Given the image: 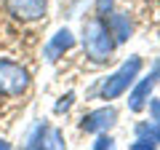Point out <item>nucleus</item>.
Here are the masks:
<instances>
[{
  "label": "nucleus",
  "mask_w": 160,
  "mask_h": 150,
  "mask_svg": "<svg viewBox=\"0 0 160 150\" xmlns=\"http://www.w3.org/2000/svg\"><path fill=\"white\" fill-rule=\"evenodd\" d=\"M139 70H142V59H139V56H131L126 64H123V67L118 70V72H112L107 81H104V86H102V97H104V99H118L120 94H126L128 86L136 81Z\"/></svg>",
  "instance_id": "obj_2"
},
{
  "label": "nucleus",
  "mask_w": 160,
  "mask_h": 150,
  "mask_svg": "<svg viewBox=\"0 0 160 150\" xmlns=\"http://www.w3.org/2000/svg\"><path fill=\"white\" fill-rule=\"evenodd\" d=\"M29 88V72L16 62L0 59V97H19Z\"/></svg>",
  "instance_id": "obj_3"
},
{
  "label": "nucleus",
  "mask_w": 160,
  "mask_h": 150,
  "mask_svg": "<svg viewBox=\"0 0 160 150\" xmlns=\"http://www.w3.org/2000/svg\"><path fill=\"white\" fill-rule=\"evenodd\" d=\"M83 48L93 62H107L115 51V38L104 19H91L83 29Z\"/></svg>",
  "instance_id": "obj_1"
},
{
  "label": "nucleus",
  "mask_w": 160,
  "mask_h": 150,
  "mask_svg": "<svg viewBox=\"0 0 160 150\" xmlns=\"http://www.w3.org/2000/svg\"><path fill=\"white\" fill-rule=\"evenodd\" d=\"M112 11V0H99V13H109Z\"/></svg>",
  "instance_id": "obj_13"
},
{
  "label": "nucleus",
  "mask_w": 160,
  "mask_h": 150,
  "mask_svg": "<svg viewBox=\"0 0 160 150\" xmlns=\"http://www.w3.org/2000/svg\"><path fill=\"white\" fill-rule=\"evenodd\" d=\"M46 134H48V126L46 123H38L35 131H32V137H29V142H27V147H43V145H46Z\"/></svg>",
  "instance_id": "obj_10"
},
{
  "label": "nucleus",
  "mask_w": 160,
  "mask_h": 150,
  "mask_svg": "<svg viewBox=\"0 0 160 150\" xmlns=\"http://www.w3.org/2000/svg\"><path fill=\"white\" fill-rule=\"evenodd\" d=\"M8 147V142H3V139H0V150H6Z\"/></svg>",
  "instance_id": "obj_14"
},
{
  "label": "nucleus",
  "mask_w": 160,
  "mask_h": 150,
  "mask_svg": "<svg viewBox=\"0 0 160 150\" xmlns=\"http://www.w3.org/2000/svg\"><path fill=\"white\" fill-rule=\"evenodd\" d=\"M93 147H96V150H102V147H112V139H109V137H99Z\"/></svg>",
  "instance_id": "obj_12"
},
{
  "label": "nucleus",
  "mask_w": 160,
  "mask_h": 150,
  "mask_svg": "<svg viewBox=\"0 0 160 150\" xmlns=\"http://www.w3.org/2000/svg\"><path fill=\"white\" fill-rule=\"evenodd\" d=\"M107 27H109V32H112L115 43H126L128 38H131V22H128V16H123V13H109Z\"/></svg>",
  "instance_id": "obj_8"
},
{
  "label": "nucleus",
  "mask_w": 160,
  "mask_h": 150,
  "mask_svg": "<svg viewBox=\"0 0 160 150\" xmlns=\"http://www.w3.org/2000/svg\"><path fill=\"white\" fill-rule=\"evenodd\" d=\"M72 94H67V97H62V102L56 104V113H64V110H69V104H72Z\"/></svg>",
  "instance_id": "obj_11"
},
{
  "label": "nucleus",
  "mask_w": 160,
  "mask_h": 150,
  "mask_svg": "<svg viewBox=\"0 0 160 150\" xmlns=\"http://www.w3.org/2000/svg\"><path fill=\"white\" fill-rule=\"evenodd\" d=\"M158 78H160V59H158V64L152 67V72H149L147 78H144V81L131 91V97H128V107H131L133 113H139V110L147 104V99H149V94H152L155 81H158Z\"/></svg>",
  "instance_id": "obj_5"
},
{
  "label": "nucleus",
  "mask_w": 160,
  "mask_h": 150,
  "mask_svg": "<svg viewBox=\"0 0 160 150\" xmlns=\"http://www.w3.org/2000/svg\"><path fill=\"white\" fill-rule=\"evenodd\" d=\"M149 110H152V123H149V131H152L155 145H160V102L152 99L149 102Z\"/></svg>",
  "instance_id": "obj_9"
},
{
  "label": "nucleus",
  "mask_w": 160,
  "mask_h": 150,
  "mask_svg": "<svg viewBox=\"0 0 160 150\" xmlns=\"http://www.w3.org/2000/svg\"><path fill=\"white\" fill-rule=\"evenodd\" d=\"M72 46H75L72 32H69V29H59L51 40H48V46H46V59H56V56H62V54L69 51Z\"/></svg>",
  "instance_id": "obj_7"
},
{
  "label": "nucleus",
  "mask_w": 160,
  "mask_h": 150,
  "mask_svg": "<svg viewBox=\"0 0 160 150\" xmlns=\"http://www.w3.org/2000/svg\"><path fill=\"white\" fill-rule=\"evenodd\" d=\"M6 8L13 19L22 22H38L48 8V0H6Z\"/></svg>",
  "instance_id": "obj_4"
},
{
  "label": "nucleus",
  "mask_w": 160,
  "mask_h": 150,
  "mask_svg": "<svg viewBox=\"0 0 160 150\" xmlns=\"http://www.w3.org/2000/svg\"><path fill=\"white\" fill-rule=\"evenodd\" d=\"M115 118H118L115 107H102V110L88 113V115L83 118V123H80V129L88 131V134H99V131H107V129L115 123Z\"/></svg>",
  "instance_id": "obj_6"
}]
</instances>
